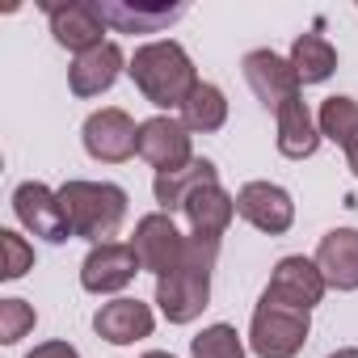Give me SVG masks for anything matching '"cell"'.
<instances>
[{"mask_svg": "<svg viewBox=\"0 0 358 358\" xmlns=\"http://www.w3.org/2000/svg\"><path fill=\"white\" fill-rule=\"evenodd\" d=\"M287 59H291L299 85H324V80L337 72V47H333L324 34H316V30L299 34V38L291 43V55H287Z\"/></svg>", "mask_w": 358, "mask_h": 358, "instance_id": "cell-21", "label": "cell"}, {"mask_svg": "<svg viewBox=\"0 0 358 358\" xmlns=\"http://www.w3.org/2000/svg\"><path fill=\"white\" fill-rule=\"evenodd\" d=\"M316 266L329 291H358V228H333L316 245Z\"/></svg>", "mask_w": 358, "mask_h": 358, "instance_id": "cell-18", "label": "cell"}, {"mask_svg": "<svg viewBox=\"0 0 358 358\" xmlns=\"http://www.w3.org/2000/svg\"><path fill=\"white\" fill-rule=\"evenodd\" d=\"M236 215L266 236H287L295 224V199L278 182H245L236 190Z\"/></svg>", "mask_w": 358, "mask_h": 358, "instance_id": "cell-12", "label": "cell"}, {"mask_svg": "<svg viewBox=\"0 0 358 358\" xmlns=\"http://www.w3.org/2000/svg\"><path fill=\"white\" fill-rule=\"evenodd\" d=\"M139 358H173L169 350H148V354H139Z\"/></svg>", "mask_w": 358, "mask_h": 358, "instance_id": "cell-30", "label": "cell"}, {"mask_svg": "<svg viewBox=\"0 0 358 358\" xmlns=\"http://www.w3.org/2000/svg\"><path fill=\"white\" fill-rule=\"evenodd\" d=\"M182 122L190 127V135H215L228 122V97L220 85L199 80V89L190 93V101L182 106Z\"/></svg>", "mask_w": 358, "mask_h": 358, "instance_id": "cell-22", "label": "cell"}, {"mask_svg": "<svg viewBox=\"0 0 358 358\" xmlns=\"http://www.w3.org/2000/svg\"><path fill=\"white\" fill-rule=\"evenodd\" d=\"M97 9L106 30L114 34H160L186 17V5H169V0H97Z\"/></svg>", "mask_w": 358, "mask_h": 358, "instance_id": "cell-14", "label": "cell"}, {"mask_svg": "<svg viewBox=\"0 0 358 358\" xmlns=\"http://www.w3.org/2000/svg\"><path fill=\"white\" fill-rule=\"evenodd\" d=\"M13 215L30 236L47 241V245L72 241V224H68V211L59 203V190H51L43 182H22L13 190Z\"/></svg>", "mask_w": 358, "mask_h": 358, "instance_id": "cell-7", "label": "cell"}, {"mask_svg": "<svg viewBox=\"0 0 358 358\" xmlns=\"http://www.w3.org/2000/svg\"><path fill=\"white\" fill-rule=\"evenodd\" d=\"M59 203L68 211L72 236L89 241V245H110L127 220V190L114 182H85V177H72V182L59 186Z\"/></svg>", "mask_w": 358, "mask_h": 358, "instance_id": "cell-3", "label": "cell"}, {"mask_svg": "<svg viewBox=\"0 0 358 358\" xmlns=\"http://www.w3.org/2000/svg\"><path fill=\"white\" fill-rule=\"evenodd\" d=\"M316 127H320V139H329L345 152L358 135V101L354 97H324L316 110Z\"/></svg>", "mask_w": 358, "mask_h": 358, "instance_id": "cell-23", "label": "cell"}, {"mask_svg": "<svg viewBox=\"0 0 358 358\" xmlns=\"http://www.w3.org/2000/svg\"><path fill=\"white\" fill-rule=\"evenodd\" d=\"M80 139H85V152L97 164H122V160L139 156V122L118 106L93 110L80 127Z\"/></svg>", "mask_w": 358, "mask_h": 358, "instance_id": "cell-5", "label": "cell"}, {"mask_svg": "<svg viewBox=\"0 0 358 358\" xmlns=\"http://www.w3.org/2000/svg\"><path fill=\"white\" fill-rule=\"evenodd\" d=\"M127 55H122V47L114 43V38H106L101 47H93V51H85V55H76L72 59V68H68V89H72V97H80V101H89V97H101V93H110L114 89V80L127 72Z\"/></svg>", "mask_w": 358, "mask_h": 358, "instance_id": "cell-15", "label": "cell"}, {"mask_svg": "<svg viewBox=\"0 0 358 358\" xmlns=\"http://www.w3.org/2000/svg\"><path fill=\"white\" fill-rule=\"evenodd\" d=\"M51 22V34L59 47H68L72 55H85L93 47H101L106 38V22H101V9L97 0H64V5H55V0H43L38 5Z\"/></svg>", "mask_w": 358, "mask_h": 358, "instance_id": "cell-11", "label": "cell"}, {"mask_svg": "<svg viewBox=\"0 0 358 358\" xmlns=\"http://www.w3.org/2000/svg\"><path fill=\"white\" fill-rule=\"evenodd\" d=\"M329 358H358V345H341V350H333Z\"/></svg>", "mask_w": 358, "mask_h": 358, "instance_id": "cell-29", "label": "cell"}, {"mask_svg": "<svg viewBox=\"0 0 358 358\" xmlns=\"http://www.w3.org/2000/svg\"><path fill=\"white\" fill-rule=\"evenodd\" d=\"M245 337L232 324H207L199 337H190V358H245Z\"/></svg>", "mask_w": 358, "mask_h": 358, "instance_id": "cell-24", "label": "cell"}, {"mask_svg": "<svg viewBox=\"0 0 358 358\" xmlns=\"http://www.w3.org/2000/svg\"><path fill=\"white\" fill-rule=\"evenodd\" d=\"M241 72H245V85L253 89V97L266 106V110H282L287 101H295L299 97V76H295V68H291V59H282L278 51H270V47H257V51H249L245 59H241Z\"/></svg>", "mask_w": 358, "mask_h": 358, "instance_id": "cell-9", "label": "cell"}, {"mask_svg": "<svg viewBox=\"0 0 358 358\" xmlns=\"http://www.w3.org/2000/svg\"><path fill=\"white\" fill-rule=\"evenodd\" d=\"M139 270L143 266H139V257H135L131 245H122V241L93 245L85 253V262H80V287L89 295H118V291H127L135 282Z\"/></svg>", "mask_w": 358, "mask_h": 358, "instance_id": "cell-13", "label": "cell"}, {"mask_svg": "<svg viewBox=\"0 0 358 358\" xmlns=\"http://www.w3.org/2000/svg\"><path fill=\"white\" fill-rule=\"evenodd\" d=\"M26 358H80V350H76L72 341H43V345H34Z\"/></svg>", "mask_w": 358, "mask_h": 358, "instance_id": "cell-27", "label": "cell"}, {"mask_svg": "<svg viewBox=\"0 0 358 358\" xmlns=\"http://www.w3.org/2000/svg\"><path fill=\"white\" fill-rule=\"evenodd\" d=\"M127 76L143 93V101H152L164 114L182 110L190 101V93L199 89L194 59H190V51L177 38H156V43L135 47V55L127 64Z\"/></svg>", "mask_w": 358, "mask_h": 358, "instance_id": "cell-1", "label": "cell"}, {"mask_svg": "<svg viewBox=\"0 0 358 358\" xmlns=\"http://www.w3.org/2000/svg\"><path fill=\"white\" fill-rule=\"evenodd\" d=\"M0 249H5V266H0V278H5V282H17V278H26L34 270V245L22 232L5 228V232H0Z\"/></svg>", "mask_w": 358, "mask_h": 358, "instance_id": "cell-25", "label": "cell"}, {"mask_svg": "<svg viewBox=\"0 0 358 358\" xmlns=\"http://www.w3.org/2000/svg\"><path fill=\"white\" fill-rule=\"evenodd\" d=\"M220 262V241L190 236L182 266L156 278V308L169 324H194L211 303V274Z\"/></svg>", "mask_w": 358, "mask_h": 358, "instance_id": "cell-2", "label": "cell"}, {"mask_svg": "<svg viewBox=\"0 0 358 358\" xmlns=\"http://www.w3.org/2000/svg\"><path fill=\"white\" fill-rule=\"evenodd\" d=\"M312 337V312L257 299L249 320V350L257 358H295Z\"/></svg>", "mask_w": 358, "mask_h": 358, "instance_id": "cell-4", "label": "cell"}, {"mask_svg": "<svg viewBox=\"0 0 358 358\" xmlns=\"http://www.w3.org/2000/svg\"><path fill=\"white\" fill-rule=\"evenodd\" d=\"M139 160H148L156 173L182 169L194 160V135L182 118L173 114H152L148 122H139Z\"/></svg>", "mask_w": 358, "mask_h": 358, "instance_id": "cell-10", "label": "cell"}, {"mask_svg": "<svg viewBox=\"0 0 358 358\" xmlns=\"http://www.w3.org/2000/svg\"><path fill=\"white\" fill-rule=\"evenodd\" d=\"M152 329H156V316L143 299L118 295V299H110L93 312V333L110 345H135V341L152 337Z\"/></svg>", "mask_w": 358, "mask_h": 358, "instance_id": "cell-16", "label": "cell"}, {"mask_svg": "<svg viewBox=\"0 0 358 358\" xmlns=\"http://www.w3.org/2000/svg\"><path fill=\"white\" fill-rule=\"evenodd\" d=\"M329 282L316 266V257H303V253H291L282 257L274 270H270V282L262 291V299L270 303H282V308H299V312H312L320 299H324Z\"/></svg>", "mask_w": 358, "mask_h": 358, "instance_id": "cell-8", "label": "cell"}, {"mask_svg": "<svg viewBox=\"0 0 358 358\" xmlns=\"http://www.w3.org/2000/svg\"><path fill=\"white\" fill-rule=\"evenodd\" d=\"M207 186H220V169H215L207 156H194V160L182 164V169H169V173H156V177H152V194H156V207H160L164 215L186 211V203H190L199 190H207Z\"/></svg>", "mask_w": 358, "mask_h": 358, "instance_id": "cell-17", "label": "cell"}, {"mask_svg": "<svg viewBox=\"0 0 358 358\" xmlns=\"http://www.w3.org/2000/svg\"><path fill=\"white\" fill-rule=\"evenodd\" d=\"M186 220H190V236L224 241V232L236 220V194H228L224 186H207L186 203Z\"/></svg>", "mask_w": 358, "mask_h": 358, "instance_id": "cell-20", "label": "cell"}, {"mask_svg": "<svg viewBox=\"0 0 358 358\" xmlns=\"http://www.w3.org/2000/svg\"><path fill=\"white\" fill-rule=\"evenodd\" d=\"M127 245L135 249L139 266L160 278V274H169V270L182 266V257H186V249H190V236L173 224V215L152 211V215H143V220L135 224V236H131Z\"/></svg>", "mask_w": 358, "mask_h": 358, "instance_id": "cell-6", "label": "cell"}, {"mask_svg": "<svg viewBox=\"0 0 358 358\" xmlns=\"http://www.w3.org/2000/svg\"><path fill=\"white\" fill-rule=\"evenodd\" d=\"M345 164H350V173L358 177V135H354V143L345 148Z\"/></svg>", "mask_w": 358, "mask_h": 358, "instance_id": "cell-28", "label": "cell"}, {"mask_svg": "<svg viewBox=\"0 0 358 358\" xmlns=\"http://www.w3.org/2000/svg\"><path fill=\"white\" fill-rule=\"evenodd\" d=\"M274 143H278V152H282L287 160H308V156H316V148H320V127H316V118H312V110H308L303 97L287 101V106L274 114Z\"/></svg>", "mask_w": 358, "mask_h": 358, "instance_id": "cell-19", "label": "cell"}, {"mask_svg": "<svg viewBox=\"0 0 358 358\" xmlns=\"http://www.w3.org/2000/svg\"><path fill=\"white\" fill-rule=\"evenodd\" d=\"M34 324H38L34 303H26V299H0V341H5V345H17L26 333H34Z\"/></svg>", "mask_w": 358, "mask_h": 358, "instance_id": "cell-26", "label": "cell"}]
</instances>
